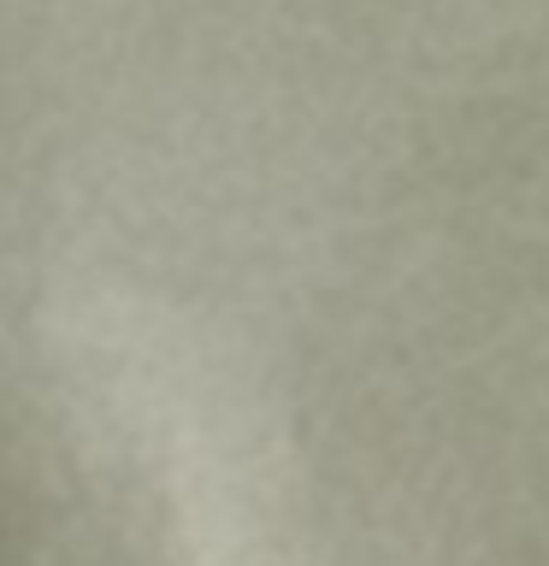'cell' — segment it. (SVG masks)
Returning a JSON list of instances; mask_svg holds the SVG:
<instances>
[{
  "label": "cell",
  "instance_id": "cell-1",
  "mask_svg": "<svg viewBox=\"0 0 549 566\" xmlns=\"http://www.w3.org/2000/svg\"><path fill=\"white\" fill-rule=\"evenodd\" d=\"M48 348L83 419L166 495L189 566H290L296 472L260 371L184 307L89 283L53 301Z\"/></svg>",
  "mask_w": 549,
  "mask_h": 566
}]
</instances>
